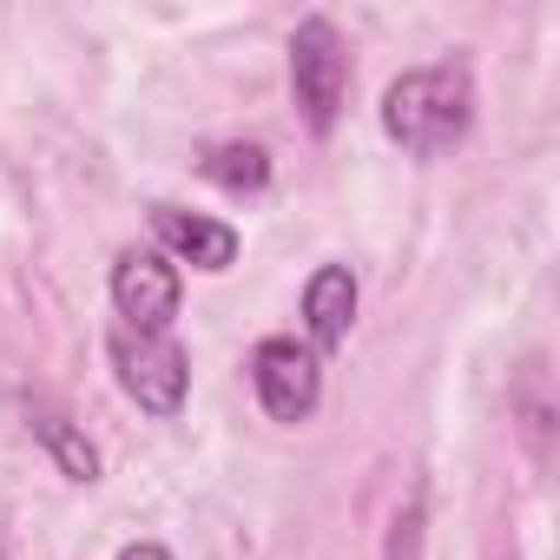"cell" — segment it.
I'll list each match as a JSON object with an SVG mask.
<instances>
[{"label":"cell","instance_id":"1","mask_svg":"<svg viewBox=\"0 0 560 560\" xmlns=\"http://www.w3.org/2000/svg\"><path fill=\"white\" fill-rule=\"evenodd\" d=\"M383 139L409 159H442L475 132V73L462 60L409 67L383 86Z\"/></svg>","mask_w":560,"mask_h":560},{"label":"cell","instance_id":"2","mask_svg":"<svg viewBox=\"0 0 560 560\" xmlns=\"http://www.w3.org/2000/svg\"><path fill=\"white\" fill-rule=\"evenodd\" d=\"M291 100L311 139H330L350 100V47L330 14H304L291 27Z\"/></svg>","mask_w":560,"mask_h":560},{"label":"cell","instance_id":"3","mask_svg":"<svg viewBox=\"0 0 560 560\" xmlns=\"http://www.w3.org/2000/svg\"><path fill=\"white\" fill-rule=\"evenodd\" d=\"M106 357H113V383L126 402H139L145 416L172 422L191 396V357L172 330H113L106 337Z\"/></svg>","mask_w":560,"mask_h":560},{"label":"cell","instance_id":"4","mask_svg":"<svg viewBox=\"0 0 560 560\" xmlns=\"http://www.w3.org/2000/svg\"><path fill=\"white\" fill-rule=\"evenodd\" d=\"M244 370H250V396H257V409L270 422L298 429V422L317 416V402H324V357L311 343H298V337H264Z\"/></svg>","mask_w":560,"mask_h":560},{"label":"cell","instance_id":"5","mask_svg":"<svg viewBox=\"0 0 560 560\" xmlns=\"http://www.w3.org/2000/svg\"><path fill=\"white\" fill-rule=\"evenodd\" d=\"M106 291H113V311H119L126 330H172L178 324V304H185V277L152 244H126L113 257Z\"/></svg>","mask_w":560,"mask_h":560},{"label":"cell","instance_id":"6","mask_svg":"<svg viewBox=\"0 0 560 560\" xmlns=\"http://www.w3.org/2000/svg\"><path fill=\"white\" fill-rule=\"evenodd\" d=\"M152 250L172 257V264H191L205 277L231 270L237 264V224L224 218H205V211H185V205H152Z\"/></svg>","mask_w":560,"mask_h":560},{"label":"cell","instance_id":"7","mask_svg":"<svg viewBox=\"0 0 560 560\" xmlns=\"http://www.w3.org/2000/svg\"><path fill=\"white\" fill-rule=\"evenodd\" d=\"M304 330H311L317 357L350 343V330H357V270L350 264H317L311 270V284H304Z\"/></svg>","mask_w":560,"mask_h":560},{"label":"cell","instance_id":"8","mask_svg":"<svg viewBox=\"0 0 560 560\" xmlns=\"http://www.w3.org/2000/svg\"><path fill=\"white\" fill-rule=\"evenodd\" d=\"M198 172H205L218 191H231V198H264V191H270V152H264L257 139H224V145H211V152L198 159Z\"/></svg>","mask_w":560,"mask_h":560},{"label":"cell","instance_id":"9","mask_svg":"<svg viewBox=\"0 0 560 560\" xmlns=\"http://www.w3.org/2000/svg\"><path fill=\"white\" fill-rule=\"evenodd\" d=\"M34 442L54 455V468L67 475V481H80V488H93L100 481V448L86 442V429L80 422H67L60 409H34Z\"/></svg>","mask_w":560,"mask_h":560},{"label":"cell","instance_id":"10","mask_svg":"<svg viewBox=\"0 0 560 560\" xmlns=\"http://www.w3.org/2000/svg\"><path fill=\"white\" fill-rule=\"evenodd\" d=\"M383 560H422V494H409L389 521V540H383Z\"/></svg>","mask_w":560,"mask_h":560},{"label":"cell","instance_id":"11","mask_svg":"<svg viewBox=\"0 0 560 560\" xmlns=\"http://www.w3.org/2000/svg\"><path fill=\"white\" fill-rule=\"evenodd\" d=\"M119 560H172V547H165V540H126Z\"/></svg>","mask_w":560,"mask_h":560}]
</instances>
